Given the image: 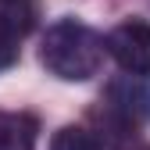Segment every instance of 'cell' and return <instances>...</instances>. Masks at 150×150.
Wrapping results in <instances>:
<instances>
[{
	"mask_svg": "<svg viewBox=\"0 0 150 150\" xmlns=\"http://www.w3.org/2000/svg\"><path fill=\"white\" fill-rule=\"evenodd\" d=\"M104 50L118 61L122 71L150 79V22H143V18H125L122 25H115L107 32Z\"/></svg>",
	"mask_w": 150,
	"mask_h": 150,
	"instance_id": "cell-2",
	"label": "cell"
},
{
	"mask_svg": "<svg viewBox=\"0 0 150 150\" xmlns=\"http://www.w3.org/2000/svg\"><path fill=\"white\" fill-rule=\"evenodd\" d=\"M40 0H0V32L11 40H22L36 29Z\"/></svg>",
	"mask_w": 150,
	"mask_h": 150,
	"instance_id": "cell-5",
	"label": "cell"
},
{
	"mask_svg": "<svg viewBox=\"0 0 150 150\" xmlns=\"http://www.w3.org/2000/svg\"><path fill=\"white\" fill-rule=\"evenodd\" d=\"M14 61H18V40H11V36L0 32V71H7Z\"/></svg>",
	"mask_w": 150,
	"mask_h": 150,
	"instance_id": "cell-7",
	"label": "cell"
},
{
	"mask_svg": "<svg viewBox=\"0 0 150 150\" xmlns=\"http://www.w3.org/2000/svg\"><path fill=\"white\" fill-rule=\"evenodd\" d=\"M50 150H104V143L93 132L79 129V125H64L61 132L50 139Z\"/></svg>",
	"mask_w": 150,
	"mask_h": 150,
	"instance_id": "cell-6",
	"label": "cell"
},
{
	"mask_svg": "<svg viewBox=\"0 0 150 150\" xmlns=\"http://www.w3.org/2000/svg\"><path fill=\"white\" fill-rule=\"evenodd\" d=\"M36 132H40V125H36L32 115L0 111V150H32Z\"/></svg>",
	"mask_w": 150,
	"mask_h": 150,
	"instance_id": "cell-4",
	"label": "cell"
},
{
	"mask_svg": "<svg viewBox=\"0 0 150 150\" xmlns=\"http://www.w3.org/2000/svg\"><path fill=\"white\" fill-rule=\"evenodd\" d=\"M107 107L132 125H146L150 122V79L125 71L122 79L107 86Z\"/></svg>",
	"mask_w": 150,
	"mask_h": 150,
	"instance_id": "cell-3",
	"label": "cell"
},
{
	"mask_svg": "<svg viewBox=\"0 0 150 150\" xmlns=\"http://www.w3.org/2000/svg\"><path fill=\"white\" fill-rule=\"evenodd\" d=\"M40 61L50 75H57L64 82H86L104 64V40L75 18H61L43 36Z\"/></svg>",
	"mask_w": 150,
	"mask_h": 150,
	"instance_id": "cell-1",
	"label": "cell"
}]
</instances>
